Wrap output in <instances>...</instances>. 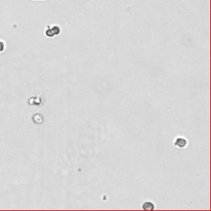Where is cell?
Instances as JSON below:
<instances>
[{
  "label": "cell",
  "instance_id": "obj_1",
  "mask_svg": "<svg viewBox=\"0 0 211 211\" xmlns=\"http://www.w3.org/2000/svg\"><path fill=\"white\" fill-rule=\"evenodd\" d=\"M187 144V140L183 139V138H177L176 141L174 142V145L177 146V147H179V148H184L186 147Z\"/></svg>",
  "mask_w": 211,
  "mask_h": 211
},
{
  "label": "cell",
  "instance_id": "obj_2",
  "mask_svg": "<svg viewBox=\"0 0 211 211\" xmlns=\"http://www.w3.org/2000/svg\"><path fill=\"white\" fill-rule=\"evenodd\" d=\"M143 209L145 210H153L154 209V205L151 202H145L143 204Z\"/></svg>",
  "mask_w": 211,
  "mask_h": 211
},
{
  "label": "cell",
  "instance_id": "obj_3",
  "mask_svg": "<svg viewBox=\"0 0 211 211\" xmlns=\"http://www.w3.org/2000/svg\"><path fill=\"white\" fill-rule=\"evenodd\" d=\"M45 33H46V36H48V37H53V36H55V35L53 33V31H52V29H51V27L50 26H47V29L46 30Z\"/></svg>",
  "mask_w": 211,
  "mask_h": 211
},
{
  "label": "cell",
  "instance_id": "obj_4",
  "mask_svg": "<svg viewBox=\"0 0 211 211\" xmlns=\"http://www.w3.org/2000/svg\"><path fill=\"white\" fill-rule=\"evenodd\" d=\"M51 29H52L53 33H54L55 36H57V35H59V34L60 33V28L58 26H52Z\"/></svg>",
  "mask_w": 211,
  "mask_h": 211
},
{
  "label": "cell",
  "instance_id": "obj_5",
  "mask_svg": "<svg viewBox=\"0 0 211 211\" xmlns=\"http://www.w3.org/2000/svg\"><path fill=\"white\" fill-rule=\"evenodd\" d=\"M5 49V42L2 40H0V53L2 51H3Z\"/></svg>",
  "mask_w": 211,
  "mask_h": 211
}]
</instances>
